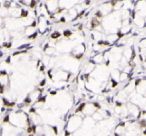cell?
<instances>
[{"mask_svg":"<svg viewBox=\"0 0 146 136\" xmlns=\"http://www.w3.org/2000/svg\"><path fill=\"white\" fill-rule=\"evenodd\" d=\"M42 56L41 49L29 46L14 50L0 62L9 78L7 88L0 93L1 114L13 108L27 110L46 90L49 80Z\"/></svg>","mask_w":146,"mask_h":136,"instance_id":"1","label":"cell"},{"mask_svg":"<svg viewBox=\"0 0 146 136\" xmlns=\"http://www.w3.org/2000/svg\"><path fill=\"white\" fill-rule=\"evenodd\" d=\"M145 25H146V17H145Z\"/></svg>","mask_w":146,"mask_h":136,"instance_id":"6","label":"cell"},{"mask_svg":"<svg viewBox=\"0 0 146 136\" xmlns=\"http://www.w3.org/2000/svg\"><path fill=\"white\" fill-rule=\"evenodd\" d=\"M70 84L47 87L41 97L27 109L40 117L42 123L63 129L68 116L79 103Z\"/></svg>","mask_w":146,"mask_h":136,"instance_id":"2","label":"cell"},{"mask_svg":"<svg viewBox=\"0 0 146 136\" xmlns=\"http://www.w3.org/2000/svg\"><path fill=\"white\" fill-rule=\"evenodd\" d=\"M128 80H129V74L121 71L120 78H119V83H125V82H127Z\"/></svg>","mask_w":146,"mask_h":136,"instance_id":"4","label":"cell"},{"mask_svg":"<svg viewBox=\"0 0 146 136\" xmlns=\"http://www.w3.org/2000/svg\"><path fill=\"white\" fill-rule=\"evenodd\" d=\"M143 69L146 71V62H144V63H143Z\"/></svg>","mask_w":146,"mask_h":136,"instance_id":"5","label":"cell"},{"mask_svg":"<svg viewBox=\"0 0 146 136\" xmlns=\"http://www.w3.org/2000/svg\"><path fill=\"white\" fill-rule=\"evenodd\" d=\"M145 97H146V96H145Z\"/></svg>","mask_w":146,"mask_h":136,"instance_id":"7","label":"cell"},{"mask_svg":"<svg viewBox=\"0 0 146 136\" xmlns=\"http://www.w3.org/2000/svg\"><path fill=\"white\" fill-rule=\"evenodd\" d=\"M122 56L124 58H126L128 61H131V59L134 58V55H133V49L132 47H125L123 49V53H122Z\"/></svg>","mask_w":146,"mask_h":136,"instance_id":"3","label":"cell"}]
</instances>
